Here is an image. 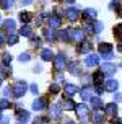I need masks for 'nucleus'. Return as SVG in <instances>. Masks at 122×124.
<instances>
[{"label": "nucleus", "mask_w": 122, "mask_h": 124, "mask_svg": "<svg viewBox=\"0 0 122 124\" xmlns=\"http://www.w3.org/2000/svg\"><path fill=\"white\" fill-rule=\"evenodd\" d=\"M26 90H28V85H26V82H16L15 85L12 87V92H13V96L15 98H21L24 93H26Z\"/></svg>", "instance_id": "nucleus-1"}, {"label": "nucleus", "mask_w": 122, "mask_h": 124, "mask_svg": "<svg viewBox=\"0 0 122 124\" xmlns=\"http://www.w3.org/2000/svg\"><path fill=\"white\" fill-rule=\"evenodd\" d=\"M65 67H67V57H65V54H57L54 57V69L57 72H60Z\"/></svg>", "instance_id": "nucleus-2"}, {"label": "nucleus", "mask_w": 122, "mask_h": 124, "mask_svg": "<svg viewBox=\"0 0 122 124\" xmlns=\"http://www.w3.org/2000/svg\"><path fill=\"white\" fill-rule=\"evenodd\" d=\"M46 108H47V98L46 96H39L33 101V109L34 111H43Z\"/></svg>", "instance_id": "nucleus-3"}, {"label": "nucleus", "mask_w": 122, "mask_h": 124, "mask_svg": "<svg viewBox=\"0 0 122 124\" xmlns=\"http://www.w3.org/2000/svg\"><path fill=\"white\" fill-rule=\"evenodd\" d=\"M70 38H72V41H77V43H81L83 39H85V31L77 28V30H70Z\"/></svg>", "instance_id": "nucleus-4"}, {"label": "nucleus", "mask_w": 122, "mask_h": 124, "mask_svg": "<svg viewBox=\"0 0 122 124\" xmlns=\"http://www.w3.org/2000/svg\"><path fill=\"white\" fill-rule=\"evenodd\" d=\"M88 113H90V109H88V106L86 105H77V108H75V114L78 116L80 119H85L86 116H88Z\"/></svg>", "instance_id": "nucleus-5"}, {"label": "nucleus", "mask_w": 122, "mask_h": 124, "mask_svg": "<svg viewBox=\"0 0 122 124\" xmlns=\"http://www.w3.org/2000/svg\"><path fill=\"white\" fill-rule=\"evenodd\" d=\"M62 106L60 105H50V108H49V116L54 119H59L62 116Z\"/></svg>", "instance_id": "nucleus-6"}, {"label": "nucleus", "mask_w": 122, "mask_h": 124, "mask_svg": "<svg viewBox=\"0 0 122 124\" xmlns=\"http://www.w3.org/2000/svg\"><path fill=\"white\" fill-rule=\"evenodd\" d=\"M98 64H99V56H96V54H90V56L85 57V65L86 67H94Z\"/></svg>", "instance_id": "nucleus-7"}, {"label": "nucleus", "mask_w": 122, "mask_h": 124, "mask_svg": "<svg viewBox=\"0 0 122 124\" xmlns=\"http://www.w3.org/2000/svg\"><path fill=\"white\" fill-rule=\"evenodd\" d=\"M62 109H67V111H75V108H77V105H75V101H73L70 96H67V98L62 101Z\"/></svg>", "instance_id": "nucleus-8"}, {"label": "nucleus", "mask_w": 122, "mask_h": 124, "mask_svg": "<svg viewBox=\"0 0 122 124\" xmlns=\"http://www.w3.org/2000/svg\"><path fill=\"white\" fill-rule=\"evenodd\" d=\"M99 70H101L104 75H112L114 72H116V65H114V64H111V62H106V64L101 65Z\"/></svg>", "instance_id": "nucleus-9"}, {"label": "nucleus", "mask_w": 122, "mask_h": 124, "mask_svg": "<svg viewBox=\"0 0 122 124\" xmlns=\"http://www.w3.org/2000/svg\"><path fill=\"white\" fill-rule=\"evenodd\" d=\"M65 16H67L70 21H75V20L80 18V12L75 8V7H72V8H68L67 12H65Z\"/></svg>", "instance_id": "nucleus-10"}, {"label": "nucleus", "mask_w": 122, "mask_h": 124, "mask_svg": "<svg viewBox=\"0 0 122 124\" xmlns=\"http://www.w3.org/2000/svg\"><path fill=\"white\" fill-rule=\"evenodd\" d=\"M47 21H49V26H50V28H59V26L62 25V18L57 16V15H50L47 18Z\"/></svg>", "instance_id": "nucleus-11"}, {"label": "nucleus", "mask_w": 122, "mask_h": 124, "mask_svg": "<svg viewBox=\"0 0 122 124\" xmlns=\"http://www.w3.org/2000/svg\"><path fill=\"white\" fill-rule=\"evenodd\" d=\"M117 88H119V82L117 80H108L106 85H104V90L106 92H111V93H114Z\"/></svg>", "instance_id": "nucleus-12"}, {"label": "nucleus", "mask_w": 122, "mask_h": 124, "mask_svg": "<svg viewBox=\"0 0 122 124\" xmlns=\"http://www.w3.org/2000/svg\"><path fill=\"white\" fill-rule=\"evenodd\" d=\"M16 118H18L20 123H26V121L29 119V113L21 109V108H18V109H16Z\"/></svg>", "instance_id": "nucleus-13"}, {"label": "nucleus", "mask_w": 122, "mask_h": 124, "mask_svg": "<svg viewBox=\"0 0 122 124\" xmlns=\"http://www.w3.org/2000/svg\"><path fill=\"white\" fill-rule=\"evenodd\" d=\"M44 38L47 39L49 43H54V41H55V31H54V28H50V26L46 28V30H44Z\"/></svg>", "instance_id": "nucleus-14"}, {"label": "nucleus", "mask_w": 122, "mask_h": 124, "mask_svg": "<svg viewBox=\"0 0 122 124\" xmlns=\"http://www.w3.org/2000/svg\"><path fill=\"white\" fill-rule=\"evenodd\" d=\"M54 52H52V51L50 49H43L41 51V59H43V61H46V62H49V61H54Z\"/></svg>", "instance_id": "nucleus-15"}, {"label": "nucleus", "mask_w": 122, "mask_h": 124, "mask_svg": "<svg viewBox=\"0 0 122 124\" xmlns=\"http://www.w3.org/2000/svg\"><path fill=\"white\" fill-rule=\"evenodd\" d=\"M98 51L101 52V54H109V52H112V46H111L109 43H101L99 46H98Z\"/></svg>", "instance_id": "nucleus-16"}, {"label": "nucleus", "mask_w": 122, "mask_h": 124, "mask_svg": "<svg viewBox=\"0 0 122 124\" xmlns=\"http://www.w3.org/2000/svg\"><path fill=\"white\" fill-rule=\"evenodd\" d=\"M83 16H85V20H94L98 16V12L94 10V8H86L85 12H83Z\"/></svg>", "instance_id": "nucleus-17"}, {"label": "nucleus", "mask_w": 122, "mask_h": 124, "mask_svg": "<svg viewBox=\"0 0 122 124\" xmlns=\"http://www.w3.org/2000/svg\"><path fill=\"white\" fill-rule=\"evenodd\" d=\"M18 18H20V21H21V23L28 25V23H29L31 20H33V15H31L29 12H21V13L18 15Z\"/></svg>", "instance_id": "nucleus-18"}, {"label": "nucleus", "mask_w": 122, "mask_h": 124, "mask_svg": "<svg viewBox=\"0 0 122 124\" xmlns=\"http://www.w3.org/2000/svg\"><path fill=\"white\" fill-rule=\"evenodd\" d=\"M80 95H81V100H83V101H88V100H91V98H93L91 88H88V87H83V88H81Z\"/></svg>", "instance_id": "nucleus-19"}, {"label": "nucleus", "mask_w": 122, "mask_h": 124, "mask_svg": "<svg viewBox=\"0 0 122 124\" xmlns=\"http://www.w3.org/2000/svg\"><path fill=\"white\" fill-rule=\"evenodd\" d=\"M103 80H104V74L101 72V70H98V72L93 74V83H94V85H101Z\"/></svg>", "instance_id": "nucleus-20"}, {"label": "nucleus", "mask_w": 122, "mask_h": 124, "mask_svg": "<svg viewBox=\"0 0 122 124\" xmlns=\"http://www.w3.org/2000/svg\"><path fill=\"white\" fill-rule=\"evenodd\" d=\"M3 26H5V30L8 31V34H10V33H15V31H16V23H15L13 20H7L5 23H3Z\"/></svg>", "instance_id": "nucleus-21"}, {"label": "nucleus", "mask_w": 122, "mask_h": 124, "mask_svg": "<svg viewBox=\"0 0 122 124\" xmlns=\"http://www.w3.org/2000/svg\"><path fill=\"white\" fill-rule=\"evenodd\" d=\"M64 92H65L67 96H72V95H75V93L78 92V88L75 87V85H72V83H67V85L64 87Z\"/></svg>", "instance_id": "nucleus-22"}, {"label": "nucleus", "mask_w": 122, "mask_h": 124, "mask_svg": "<svg viewBox=\"0 0 122 124\" xmlns=\"http://www.w3.org/2000/svg\"><path fill=\"white\" fill-rule=\"evenodd\" d=\"M88 51H91V43L81 41V44L78 46V52H80V54H86Z\"/></svg>", "instance_id": "nucleus-23"}, {"label": "nucleus", "mask_w": 122, "mask_h": 124, "mask_svg": "<svg viewBox=\"0 0 122 124\" xmlns=\"http://www.w3.org/2000/svg\"><path fill=\"white\" fill-rule=\"evenodd\" d=\"M90 101H91V106L94 108V109H101V106H103V100H101V96H93Z\"/></svg>", "instance_id": "nucleus-24"}, {"label": "nucleus", "mask_w": 122, "mask_h": 124, "mask_svg": "<svg viewBox=\"0 0 122 124\" xmlns=\"http://www.w3.org/2000/svg\"><path fill=\"white\" fill-rule=\"evenodd\" d=\"M116 113H117L116 103H109V105H106V114H109V116H116Z\"/></svg>", "instance_id": "nucleus-25"}, {"label": "nucleus", "mask_w": 122, "mask_h": 124, "mask_svg": "<svg viewBox=\"0 0 122 124\" xmlns=\"http://www.w3.org/2000/svg\"><path fill=\"white\" fill-rule=\"evenodd\" d=\"M103 118H104V114L99 109H94V113H93V123H98V124H101L103 123Z\"/></svg>", "instance_id": "nucleus-26"}, {"label": "nucleus", "mask_w": 122, "mask_h": 124, "mask_svg": "<svg viewBox=\"0 0 122 124\" xmlns=\"http://www.w3.org/2000/svg\"><path fill=\"white\" fill-rule=\"evenodd\" d=\"M20 34L21 36H24V38H31L33 36V33H31V28L28 25H23L21 26V30H20Z\"/></svg>", "instance_id": "nucleus-27"}, {"label": "nucleus", "mask_w": 122, "mask_h": 124, "mask_svg": "<svg viewBox=\"0 0 122 124\" xmlns=\"http://www.w3.org/2000/svg\"><path fill=\"white\" fill-rule=\"evenodd\" d=\"M68 69H70V74L80 75V65H78V62H72V64H68Z\"/></svg>", "instance_id": "nucleus-28"}, {"label": "nucleus", "mask_w": 122, "mask_h": 124, "mask_svg": "<svg viewBox=\"0 0 122 124\" xmlns=\"http://www.w3.org/2000/svg\"><path fill=\"white\" fill-rule=\"evenodd\" d=\"M60 39L64 41V43H70V41H72V38H70V30L60 31Z\"/></svg>", "instance_id": "nucleus-29"}, {"label": "nucleus", "mask_w": 122, "mask_h": 124, "mask_svg": "<svg viewBox=\"0 0 122 124\" xmlns=\"http://www.w3.org/2000/svg\"><path fill=\"white\" fill-rule=\"evenodd\" d=\"M15 5V0H0V7L3 8V10H8V8H12Z\"/></svg>", "instance_id": "nucleus-30"}, {"label": "nucleus", "mask_w": 122, "mask_h": 124, "mask_svg": "<svg viewBox=\"0 0 122 124\" xmlns=\"http://www.w3.org/2000/svg\"><path fill=\"white\" fill-rule=\"evenodd\" d=\"M16 43H18V34L16 33H10L8 34V44L10 46H15Z\"/></svg>", "instance_id": "nucleus-31"}, {"label": "nucleus", "mask_w": 122, "mask_h": 124, "mask_svg": "<svg viewBox=\"0 0 122 124\" xmlns=\"http://www.w3.org/2000/svg\"><path fill=\"white\" fill-rule=\"evenodd\" d=\"M59 92H60V83H52V85L49 87V93H50V95H57Z\"/></svg>", "instance_id": "nucleus-32"}, {"label": "nucleus", "mask_w": 122, "mask_h": 124, "mask_svg": "<svg viewBox=\"0 0 122 124\" xmlns=\"http://www.w3.org/2000/svg\"><path fill=\"white\" fill-rule=\"evenodd\" d=\"M114 36H116L117 39H122V23L114 26Z\"/></svg>", "instance_id": "nucleus-33"}, {"label": "nucleus", "mask_w": 122, "mask_h": 124, "mask_svg": "<svg viewBox=\"0 0 122 124\" xmlns=\"http://www.w3.org/2000/svg\"><path fill=\"white\" fill-rule=\"evenodd\" d=\"M103 28H104V25L101 21H94V23H93V33H101Z\"/></svg>", "instance_id": "nucleus-34"}, {"label": "nucleus", "mask_w": 122, "mask_h": 124, "mask_svg": "<svg viewBox=\"0 0 122 124\" xmlns=\"http://www.w3.org/2000/svg\"><path fill=\"white\" fill-rule=\"evenodd\" d=\"M29 59H31V56L28 54V52H21V54H20V57H18L20 62H28Z\"/></svg>", "instance_id": "nucleus-35"}, {"label": "nucleus", "mask_w": 122, "mask_h": 124, "mask_svg": "<svg viewBox=\"0 0 122 124\" xmlns=\"http://www.w3.org/2000/svg\"><path fill=\"white\" fill-rule=\"evenodd\" d=\"M10 100H0V109H7V108H10Z\"/></svg>", "instance_id": "nucleus-36"}, {"label": "nucleus", "mask_w": 122, "mask_h": 124, "mask_svg": "<svg viewBox=\"0 0 122 124\" xmlns=\"http://www.w3.org/2000/svg\"><path fill=\"white\" fill-rule=\"evenodd\" d=\"M2 64H3V65H10V64H12V56H10V54H3Z\"/></svg>", "instance_id": "nucleus-37"}, {"label": "nucleus", "mask_w": 122, "mask_h": 124, "mask_svg": "<svg viewBox=\"0 0 122 124\" xmlns=\"http://www.w3.org/2000/svg\"><path fill=\"white\" fill-rule=\"evenodd\" d=\"M46 18H47V15H46V13H41V15L37 16V20H36V25L41 26V25H43V21H44Z\"/></svg>", "instance_id": "nucleus-38"}, {"label": "nucleus", "mask_w": 122, "mask_h": 124, "mask_svg": "<svg viewBox=\"0 0 122 124\" xmlns=\"http://www.w3.org/2000/svg\"><path fill=\"white\" fill-rule=\"evenodd\" d=\"M31 44H33L34 47H39V46H41V39H39V38H33V36H31Z\"/></svg>", "instance_id": "nucleus-39"}, {"label": "nucleus", "mask_w": 122, "mask_h": 124, "mask_svg": "<svg viewBox=\"0 0 122 124\" xmlns=\"http://www.w3.org/2000/svg\"><path fill=\"white\" fill-rule=\"evenodd\" d=\"M34 124H49V119L47 118H36Z\"/></svg>", "instance_id": "nucleus-40"}, {"label": "nucleus", "mask_w": 122, "mask_h": 124, "mask_svg": "<svg viewBox=\"0 0 122 124\" xmlns=\"http://www.w3.org/2000/svg\"><path fill=\"white\" fill-rule=\"evenodd\" d=\"M119 7H121V5H119V2H111V3H109L111 10H119Z\"/></svg>", "instance_id": "nucleus-41"}, {"label": "nucleus", "mask_w": 122, "mask_h": 124, "mask_svg": "<svg viewBox=\"0 0 122 124\" xmlns=\"http://www.w3.org/2000/svg\"><path fill=\"white\" fill-rule=\"evenodd\" d=\"M5 46V36H3V33L0 31V47H3Z\"/></svg>", "instance_id": "nucleus-42"}, {"label": "nucleus", "mask_w": 122, "mask_h": 124, "mask_svg": "<svg viewBox=\"0 0 122 124\" xmlns=\"http://www.w3.org/2000/svg\"><path fill=\"white\" fill-rule=\"evenodd\" d=\"M94 90H96V93H98V95H101V93L104 92V88L101 87V85H94Z\"/></svg>", "instance_id": "nucleus-43"}, {"label": "nucleus", "mask_w": 122, "mask_h": 124, "mask_svg": "<svg viewBox=\"0 0 122 124\" xmlns=\"http://www.w3.org/2000/svg\"><path fill=\"white\" fill-rule=\"evenodd\" d=\"M114 100H116V101H122V93H116V95H114Z\"/></svg>", "instance_id": "nucleus-44"}, {"label": "nucleus", "mask_w": 122, "mask_h": 124, "mask_svg": "<svg viewBox=\"0 0 122 124\" xmlns=\"http://www.w3.org/2000/svg\"><path fill=\"white\" fill-rule=\"evenodd\" d=\"M3 95H5V96H8V95H13L12 88H5V92H3Z\"/></svg>", "instance_id": "nucleus-45"}, {"label": "nucleus", "mask_w": 122, "mask_h": 124, "mask_svg": "<svg viewBox=\"0 0 122 124\" xmlns=\"http://www.w3.org/2000/svg\"><path fill=\"white\" fill-rule=\"evenodd\" d=\"M112 52H109V54H104V59H106V61H111V59H112Z\"/></svg>", "instance_id": "nucleus-46"}, {"label": "nucleus", "mask_w": 122, "mask_h": 124, "mask_svg": "<svg viewBox=\"0 0 122 124\" xmlns=\"http://www.w3.org/2000/svg\"><path fill=\"white\" fill-rule=\"evenodd\" d=\"M31 92L34 93V95L37 93V85H36V83H34V85H31Z\"/></svg>", "instance_id": "nucleus-47"}, {"label": "nucleus", "mask_w": 122, "mask_h": 124, "mask_svg": "<svg viewBox=\"0 0 122 124\" xmlns=\"http://www.w3.org/2000/svg\"><path fill=\"white\" fill-rule=\"evenodd\" d=\"M0 121H2L0 124H10V119H8V118H2Z\"/></svg>", "instance_id": "nucleus-48"}, {"label": "nucleus", "mask_w": 122, "mask_h": 124, "mask_svg": "<svg viewBox=\"0 0 122 124\" xmlns=\"http://www.w3.org/2000/svg\"><path fill=\"white\" fill-rule=\"evenodd\" d=\"M55 78H57V82H64V77H62L60 74H57V77H55Z\"/></svg>", "instance_id": "nucleus-49"}, {"label": "nucleus", "mask_w": 122, "mask_h": 124, "mask_svg": "<svg viewBox=\"0 0 122 124\" xmlns=\"http://www.w3.org/2000/svg\"><path fill=\"white\" fill-rule=\"evenodd\" d=\"M23 2V5H29V3H33V0H21Z\"/></svg>", "instance_id": "nucleus-50"}, {"label": "nucleus", "mask_w": 122, "mask_h": 124, "mask_svg": "<svg viewBox=\"0 0 122 124\" xmlns=\"http://www.w3.org/2000/svg\"><path fill=\"white\" fill-rule=\"evenodd\" d=\"M112 124H122V121H121V119H112Z\"/></svg>", "instance_id": "nucleus-51"}, {"label": "nucleus", "mask_w": 122, "mask_h": 124, "mask_svg": "<svg viewBox=\"0 0 122 124\" xmlns=\"http://www.w3.org/2000/svg\"><path fill=\"white\" fill-rule=\"evenodd\" d=\"M117 49H119V52H122V39H121V43H119V46H117Z\"/></svg>", "instance_id": "nucleus-52"}, {"label": "nucleus", "mask_w": 122, "mask_h": 124, "mask_svg": "<svg viewBox=\"0 0 122 124\" xmlns=\"http://www.w3.org/2000/svg\"><path fill=\"white\" fill-rule=\"evenodd\" d=\"M117 12H119V16H121V18H122V5L119 7V10H117Z\"/></svg>", "instance_id": "nucleus-53"}, {"label": "nucleus", "mask_w": 122, "mask_h": 124, "mask_svg": "<svg viewBox=\"0 0 122 124\" xmlns=\"http://www.w3.org/2000/svg\"><path fill=\"white\" fill-rule=\"evenodd\" d=\"M65 124H75V123H73V121H68V123H65Z\"/></svg>", "instance_id": "nucleus-54"}, {"label": "nucleus", "mask_w": 122, "mask_h": 124, "mask_svg": "<svg viewBox=\"0 0 122 124\" xmlns=\"http://www.w3.org/2000/svg\"><path fill=\"white\" fill-rule=\"evenodd\" d=\"M67 2H68V3H73V2H75V0H67Z\"/></svg>", "instance_id": "nucleus-55"}, {"label": "nucleus", "mask_w": 122, "mask_h": 124, "mask_svg": "<svg viewBox=\"0 0 122 124\" xmlns=\"http://www.w3.org/2000/svg\"><path fill=\"white\" fill-rule=\"evenodd\" d=\"M0 119H2V109H0Z\"/></svg>", "instance_id": "nucleus-56"}, {"label": "nucleus", "mask_w": 122, "mask_h": 124, "mask_svg": "<svg viewBox=\"0 0 122 124\" xmlns=\"http://www.w3.org/2000/svg\"><path fill=\"white\" fill-rule=\"evenodd\" d=\"M0 23H2V15H0Z\"/></svg>", "instance_id": "nucleus-57"}, {"label": "nucleus", "mask_w": 122, "mask_h": 124, "mask_svg": "<svg viewBox=\"0 0 122 124\" xmlns=\"http://www.w3.org/2000/svg\"><path fill=\"white\" fill-rule=\"evenodd\" d=\"M0 85H2V77H0Z\"/></svg>", "instance_id": "nucleus-58"}, {"label": "nucleus", "mask_w": 122, "mask_h": 124, "mask_svg": "<svg viewBox=\"0 0 122 124\" xmlns=\"http://www.w3.org/2000/svg\"><path fill=\"white\" fill-rule=\"evenodd\" d=\"M121 67H122V62H121Z\"/></svg>", "instance_id": "nucleus-59"}, {"label": "nucleus", "mask_w": 122, "mask_h": 124, "mask_svg": "<svg viewBox=\"0 0 122 124\" xmlns=\"http://www.w3.org/2000/svg\"><path fill=\"white\" fill-rule=\"evenodd\" d=\"M57 2H60V0H57Z\"/></svg>", "instance_id": "nucleus-60"}, {"label": "nucleus", "mask_w": 122, "mask_h": 124, "mask_svg": "<svg viewBox=\"0 0 122 124\" xmlns=\"http://www.w3.org/2000/svg\"><path fill=\"white\" fill-rule=\"evenodd\" d=\"M101 124H103V123H101Z\"/></svg>", "instance_id": "nucleus-61"}]
</instances>
